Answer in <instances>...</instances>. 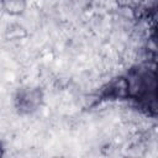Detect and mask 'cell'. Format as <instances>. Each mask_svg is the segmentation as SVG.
Listing matches in <instances>:
<instances>
[{
  "mask_svg": "<svg viewBox=\"0 0 158 158\" xmlns=\"http://www.w3.org/2000/svg\"><path fill=\"white\" fill-rule=\"evenodd\" d=\"M42 94L38 89H22L16 96V106L21 112H32L41 104Z\"/></svg>",
  "mask_w": 158,
  "mask_h": 158,
  "instance_id": "1",
  "label": "cell"
},
{
  "mask_svg": "<svg viewBox=\"0 0 158 158\" xmlns=\"http://www.w3.org/2000/svg\"><path fill=\"white\" fill-rule=\"evenodd\" d=\"M128 89H130L128 81H126V79H123V78H120L109 85L107 96H111V98L123 96V95H126V93H128Z\"/></svg>",
  "mask_w": 158,
  "mask_h": 158,
  "instance_id": "2",
  "label": "cell"
},
{
  "mask_svg": "<svg viewBox=\"0 0 158 158\" xmlns=\"http://www.w3.org/2000/svg\"><path fill=\"white\" fill-rule=\"evenodd\" d=\"M4 6L10 14H19L25 7V0H4Z\"/></svg>",
  "mask_w": 158,
  "mask_h": 158,
  "instance_id": "3",
  "label": "cell"
},
{
  "mask_svg": "<svg viewBox=\"0 0 158 158\" xmlns=\"http://www.w3.org/2000/svg\"><path fill=\"white\" fill-rule=\"evenodd\" d=\"M2 154V151H1V144H0V156Z\"/></svg>",
  "mask_w": 158,
  "mask_h": 158,
  "instance_id": "4",
  "label": "cell"
}]
</instances>
